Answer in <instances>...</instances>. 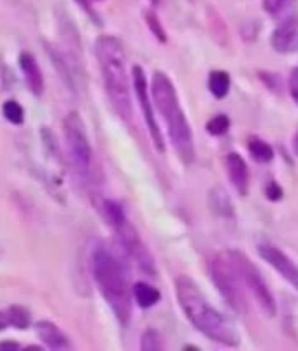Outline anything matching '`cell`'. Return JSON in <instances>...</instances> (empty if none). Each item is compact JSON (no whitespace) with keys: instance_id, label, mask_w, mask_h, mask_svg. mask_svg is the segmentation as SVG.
<instances>
[{"instance_id":"1","label":"cell","mask_w":298,"mask_h":351,"mask_svg":"<svg viewBox=\"0 0 298 351\" xmlns=\"http://www.w3.org/2000/svg\"><path fill=\"white\" fill-rule=\"evenodd\" d=\"M174 288L179 307L195 330L221 346H240V334L235 325L209 302L199 285L190 276H177Z\"/></svg>"},{"instance_id":"2","label":"cell","mask_w":298,"mask_h":351,"mask_svg":"<svg viewBox=\"0 0 298 351\" xmlns=\"http://www.w3.org/2000/svg\"><path fill=\"white\" fill-rule=\"evenodd\" d=\"M95 55L99 62L103 88L108 93L116 114L125 121L134 120V83L132 72H128L127 51L123 43L114 36H100L95 40Z\"/></svg>"},{"instance_id":"3","label":"cell","mask_w":298,"mask_h":351,"mask_svg":"<svg viewBox=\"0 0 298 351\" xmlns=\"http://www.w3.org/2000/svg\"><path fill=\"white\" fill-rule=\"evenodd\" d=\"M151 95L158 114L167 127L169 141L174 148L177 158L184 165H191L197 158L195 139L190 121L186 118L175 84L171 77L162 71H156L151 77Z\"/></svg>"},{"instance_id":"4","label":"cell","mask_w":298,"mask_h":351,"mask_svg":"<svg viewBox=\"0 0 298 351\" xmlns=\"http://www.w3.org/2000/svg\"><path fill=\"white\" fill-rule=\"evenodd\" d=\"M93 280L112 315L121 325L132 319V288L128 287V272L123 262L108 246H97L92 255Z\"/></svg>"},{"instance_id":"5","label":"cell","mask_w":298,"mask_h":351,"mask_svg":"<svg viewBox=\"0 0 298 351\" xmlns=\"http://www.w3.org/2000/svg\"><path fill=\"white\" fill-rule=\"evenodd\" d=\"M102 211L105 219H108V223L111 225V228L114 230L116 236H118V241L121 244V247H123V252L136 262V265L144 274L156 276L155 256L151 255L149 247L142 241L139 230L127 218V213H125L123 206L118 200L108 199L103 200Z\"/></svg>"},{"instance_id":"6","label":"cell","mask_w":298,"mask_h":351,"mask_svg":"<svg viewBox=\"0 0 298 351\" xmlns=\"http://www.w3.org/2000/svg\"><path fill=\"white\" fill-rule=\"evenodd\" d=\"M207 272L211 276V281L219 291L221 299L228 304L232 311L237 315H246L249 309L246 287L228 253H216L214 256H211V260L207 262Z\"/></svg>"},{"instance_id":"7","label":"cell","mask_w":298,"mask_h":351,"mask_svg":"<svg viewBox=\"0 0 298 351\" xmlns=\"http://www.w3.org/2000/svg\"><path fill=\"white\" fill-rule=\"evenodd\" d=\"M64 136L72 167L81 178H86L92 171L93 149L90 144V137H88L86 125L79 112L72 111L65 116Z\"/></svg>"},{"instance_id":"8","label":"cell","mask_w":298,"mask_h":351,"mask_svg":"<svg viewBox=\"0 0 298 351\" xmlns=\"http://www.w3.org/2000/svg\"><path fill=\"white\" fill-rule=\"evenodd\" d=\"M228 256L234 262L235 269H237L240 280H243L244 287L249 291L251 295L255 297V300L258 302L260 309L265 313L266 316H275L277 313V302H275V297L272 293V290L266 285L265 278L260 272V269L256 267L255 263L251 262L249 256L244 252H238V250H228Z\"/></svg>"},{"instance_id":"9","label":"cell","mask_w":298,"mask_h":351,"mask_svg":"<svg viewBox=\"0 0 298 351\" xmlns=\"http://www.w3.org/2000/svg\"><path fill=\"white\" fill-rule=\"evenodd\" d=\"M132 83H134V97H136L137 104H139L140 111H142L144 121H146V127L147 132H149V137H151L153 146H155V149L158 153H165L167 144H165V137H163V132L160 128L158 120H156V112L158 111H156L155 102H153L151 84L147 83L146 72L139 65L132 67Z\"/></svg>"},{"instance_id":"10","label":"cell","mask_w":298,"mask_h":351,"mask_svg":"<svg viewBox=\"0 0 298 351\" xmlns=\"http://www.w3.org/2000/svg\"><path fill=\"white\" fill-rule=\"evenodd\" d=\"M258 255L265 263H269L282 280L286 281L290 287L298 291V263L291 260L281 247L271 243L258 244Z\"/></svg>"},{"instance_id":"11","label":"cell","mask_w":298,"mask_h":351,"mask_svg":"<svg viewBox=\"0 0 298 351\" xmlns=\"http://www.w3.org/2000/svg\"><path fill=\"white\" fill-rule=\"evenodd\" d=\"M271 44L279 55L298 53V11L277 21L271 36Z\"/></svg>"},{"instance_id":"12","label":"cell","mask_w":298,"mask_h":351,"mask_svg":"<svg viewBox=\"0 0 298 351\" xmlns=\"http://www.w3.org/2000/svg\"><path fill=\"white\" fill-rule=\"evenodd\" d=\"M225 165H227L228 180L235 188V192L240 197H246L249 192V167H247L246 160L238 153L232 152L228 153Z\"/></svg>"},{"instance_id":"13","label":"cell","mask_w":298,"mask_h":351,"mask_svg":"<svg viewBox=\"0 0 298 351\" xmlns=\"http://www.w3.org/2000/svg\"><path fill=\"white\" fill-rule=\"evenodd\" d=\"M36 332L44 346H48L49 350H72V343L69 341L67 334L49 319L37 322Z\"/></svg>"},{"instance_id":"14","label":"cell","mask_w":298,"mask_h":351,"mask_svg":"<svg viewBox=\"0 0 298 351\" xmlns=\"http://www.w3.org/2000/svg\"><path fill=\"white\" fill-rule=\"evenodd\" d=\"M18 64H20L21 72H23L25 81H27L30 92L36 97H40L44 93V76L40 72L39 64L34 58L32 53L21 51L20 56H18Z\"/></svg>"},{"instance_id":"15","label":"cell","mask_w":298,"mask_h":351,"mask_svg":"<svg viewBox=\"0 0 298 351\" xmlns=\"http://www.w3.org/2000/svg\"><path fill=\"white\" fill-rule=\"evenodd\" d=\"M32 324V316L25 306H9L8 309L0 311V332L12 327L18 330H25Z\"/></svg>"},{"instance_id":"16","label":"cell","mask_w":298,"mask_h":351,"mask_svg":"<svg viewBox=\"0 0 298 351\" xmlns=\"http://www.w3.org/2000/svg\"><path fill=\"white\" fill-rule=\"evenodd\" d=\"M207 202H209L211 213H214V215L219 216V218H223V219H234L235 218L234 202H232V199H230V195H228L227 190H223L221 186H214L209 190Z\"/></svg>"},{"instance_id":"17","label":"cell","mask_w":298,"mask_h":351,"mask_svg":"<svg viewBox=\"0 0 298 351\" xmlns=\"http://www.w3.org/2000/svg\"><path fill=\"white\" fill-rule=\"evenodd\" d=\"M132 297H134L137 306L142 307V309H151V307H155L162 300V293H160L158 288L146 283V281H137V283H134V287H132Z\"/></svg>"},{"instance_id":"18","label":"cell","mask_w":298,"mask_h":351,"mask_svg":"<svg viewBox=\"0 0 298 351\" xmlns=\"http://www.w3.org/2000/svg\"><path fill=\"white\" fill-rule=\"evenodd\" d=\"M207 90L216 100L227 99L232 90V77L225 71H211L207 76Z\"/></svg>"},{"instance_id":"19","label":"cell","mask_w":298,"mask_h":351,"mask_svg":"<svg viewBox=\"0 0 298 351\" xmlns=\"http://www.w3.org/2000/svg\"><path fill=\"white\" fill-rule=\"evenodd\" d=\"M265 12L274 20H282L298 11V0H262Z\"/></svg>"},{"instance_id":"20","label":"cell","mask_w":298,"mask_h":351,"mask_svg":"<svg viewBox=\"0 0 298 351\" xmlns=\"http://www.w3.org/2000/svg\"><path fill=\"white\" fill-rule=\"evenodd\" d=\"M247 152H249L251 158L260 162V164H269L275 156L274 148L266 141L260 139V137H251L247 141Z\"/></svg>"},{"instance_id":"21","label":"cell","mask_w":298,"mask_h":351,"mask_svg":"<svg viewBox=\"0 0 298 351\" xmlns=\"http://www.w3.org/2000/svg\"><path fill=\"white\" fill-rule=\"evenodd\" d=\"M144 20H146V25H147V28H149V32L153 34V37H155L158 43L167 44V40H169L167 30H165V27H163V23H162V20L158 18V14H156L155 11H151V9H147V11L144 12Z\"/></svg>"},{"instance_id":"22","label":"cell","mask_w":298,"mask_h":351,"mask_svg":"<svg viewBox=\"0 0 298 351\" xmlns=\"http://www.w3.org/2000/svg\"><path fill=\"white\" fill-rule=\"evenodd\" d=\"M206 130L209 136L221 137L230 130V118L227 114H216L206 123Z\"/></svg>"},{"instance_id":"23","label":"cell","mask_w":298,"mask_h":351,"mask_svg":"<svg viewBox=\"0 0 298 351\" xmlns=\"http://www.w3.org/2000/svg\"><path fill=\"white\" fill-rule=\"evenodd\" d=\"M2 114L12 125H23L25 121V109L18 104L16 100H5L4 106H2Z\"/></svg>"},{"instance_id":"24","label":"cell","mask_w":298,"mask_h":351,"mask_svg":"<svg viewBox=\"0 0 298 351\" xmlns=\"http://www.w3.org/2000/svg\"><path fill=\"white\" fill-rule=\"evenodd\" d=\"M140 350L144 351H160L163 350V339L156 328H146L140 335Z\"/></svg>"},{"instance_id":"25","label":"cell","mask_w":298,"mask_h":351,"mask_svg":"<svg viewBox=\"0 0 298 351\" xmlns=\"http://www.w3.org/2000/svg\"><path fill=\"white\" fill-rule=\"evenodd\" d=\"M265 197H266V200H271V202H279V200L284 197V192H282V188L279 186L277 181H274V180L266 181Z\"/></svg>"},{"instance_id":"26","label":"cell","mask_w":298,"mask_h":351,"mask_svg":"<svg viewBox=\"0 0 298 351\" xmlns=\"http://www.w3.org/2000/svg\"><path fill=\"white\" fill-rule=\"evenodd\" d=\"M288 90H290V95L293 99V102L298 106V67H295L291 71L290 80H288Z\"/></svg>"},{"instance_id":"27","label":"cell","mask_w":298,"mask_h":351,"mask_svg":"<svg viewBox=\"0 0 298 351\" xmlns=\"http://www.w3.org/2000/svg\"><path fill=\"white\" fill-rule=\"evenodd\" d=\"M76 4L79 5V8L83 9V11L86 12L88 16L92 18L93 21H99V16H97L95 9H93V5H92V0H76Z\"/></svg>"},{"instance_id":"28","label":"cell","mask_w":298,"mask_h":351,"mask_svg":"<svg viewBox=\"0 0 298 351\" xmlns=\"http://www.w3.org/2000/svg\"><path fill=\"white\" fill-rule=\"evenodd\" d=\"M25 350L16 341H0V351H20Z\"/></svg>"},{"instance_id":"29","label":"cell","mask_w":298,"mask_h":351,"mask_svg":"<svg viewBox=\"0 0 298 351\" xmlns=\"http://www.w3.org/2000/svg\"><path fill=\"white\" fill-rule=\"evenodd\" d=\"M293 149H295V153L298 155V132L295 134V137H293Z\"/></svg>"},{"instance_id":"30","label":"cell","mask_w":298,"mask_h":351,"mask_svg":"<svg viewBox=\"0 0 298 351\" xmlns=\"http://www.w3.org/2000/svg\"><path fill=\"white\" fill-rule=\"evenodd\" d=\"M149 2H151V4H153V5H158V4H160V2H162V0H149Z\"/></svg>"}]
</instances>
